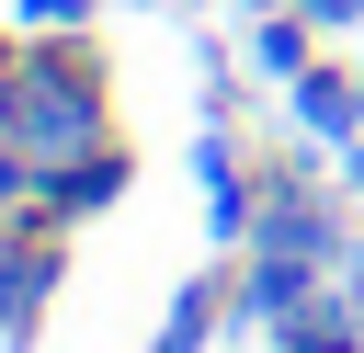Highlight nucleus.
I'll return each mask as SVG.
<instances>
[{"mask_svg": "<svg viewBox=\"0 0 364 353\" xmlns=\"http://www.w3.org/2000/svg\"><path fill=\"white\" fill-rule=\"evenodd\" d=\"M91 114H102V68H80V57H23V80L0 91V125H11L46 171L91 148Z\"/></svg>", "mask_w": 364, "mask_h": 353, "instance_id": "f257e3e1", "label": "nucleus"}, {"mask_svg": "<svg viewBox=\"0 0 364 353\" xmlns=\"http://www.w3.org/2000/svg\"><path fill=\"white\" fill-rule=\"evenodd\" d=\"M205 330H216V285H193V296H182L171 319H159V342H148V353H193Z\"/></svg>", "mask_w": 364, "mask_h": 353, "instance_id": "0eeeda50", "label": "nucleus"}, {"mask_svg": "<svg viewBox=\"0 0 364 353\" xmlns=\"http://www.w3.org/2000/svg\"><path fill=\"white\" fill-rule=\"evenodd\" d=\"M353 353H364V342H353Z\"/></svg>", "mask_w": 364, "mask_h": 353, "instance_id": "f8f14e48", "label": "nucleus"}, {"mask_svg": "<svg viewBox=\"0 0 364 353\" xmlns=\"http://www.w3.org/2000/svg\"><path fill=\"white\" fill-rule=\"evenodd\" d=\"M341 182H353V194H364V137H353V159H341Z\"/></svg>", "mask_w": 364, "mask_h": 353, "instance_id": "9b49d317", "label": "nucleus"}, {"mask_svg": "<svg viewBox=\"0 0 364 353\" xmlns=\"http://www.w3.org/2000/svg\"><path fill=\"white\" fill-rule=\"evenodd\" d=\"M114 194H125V159H114V148H80V159H57V182H46V216L114 205Z\"/></svg>", "mask_w": 364, "mask_h": 353, "instance_id": "20e7f679", "label": "nucleus"}, {"mask_svg": "<svg viewBox=\"0 0 364 353\" xmlns=\"http://www.w3.org/2000/svg\"><path fill=\"white\" fill-rule=\"evenodd\" d=\"M296 114H307L318 137H364V80H353V68H307V80H296Z\"/></svg>", "mask_w": 364, "mask_h": 353, "instance_id": "39448f33", "label": "nucleus"}, {"mask_svg": "<svg viewBox=\"0 0 364 353\" xmlns=\"http://www.w3.org/2000/svg\"><path fill=\"white\" fill-rule=\"evenodd\" d=\"M80 11H91V0H23V23H34V34H68Z\"/></svg>", "mask_w": 364, "mask_h": 353, "instance_id": "1a4fd4ad", "label": "nucleus"}, {"mask_svg": "<svg viewBox=\"0 0 364 353\" xmlns=\"http://www.w3.org/2000/svg\"><path fill=\"white\" fill-rule=\"evenodd\" d=\"M296 11H307V23H353L364 0H296Z\"/></svg>", "mask_w": 364, "mask_h": 353, "instance_id": "9d476101", "label": "nucleus"}, {"mask_svg": "<svg viewBox=\"0 0 364 353\" xmlns=\"http://www.w3.org/2000/svg\"><path fill=\"white\" fill-rule=\"evenodd\" d=\"M273 194H262V251H284V262H341V216L307 194V171L284 159V171H262Z\"/></svg>", "mask_w": 364, "mask_h": 353, "instance_id": "f03ea898", "label": "nucleus"}, {"mask_svg": "<svg viewBox=\"0 0 364 353\" xmlns=\"http://www.w3.org/2000/svg\"><path fill=\"white\" fill-rule=\"evenodd\" d=\"M193 171H205V216H216V239H228V228H250V182H239V148H228L216 125L193 137Z\"/></svg>", "mask_w": 364, "mask_h": 353, "instance_id": "7ed1b4c3", "label": "nucleus"}, {"mask_svg": "<svg viewBox=\"0 0 364 353\" xmlns=\"http://www.w3.org/2000/svg\"><path fill=\"white\" fill-rule=\"evenodd\" d=\"M23 194H34V148H23V137H11V125H0V216H11V205H23Z\"/></svg>", "mask_w": 364, "mask_h": 353, "instance_id": "6e6552de", "label": "nucleus"}, {"mask_svg": "<svg viewBox=\"0 0 364 353\" xmlns=\"http://www.w3.org/2000/svg\"><path fill=\"white\" fill-rule=\"evenodd\" d=\"M250 68H262V80H307V34H296V23H262V34H250Z\"/></svg>", "mask_w": 364, "mask_h": 353, "instance_id": "423d86ee", "label": "nucleus"}]
</instances>
